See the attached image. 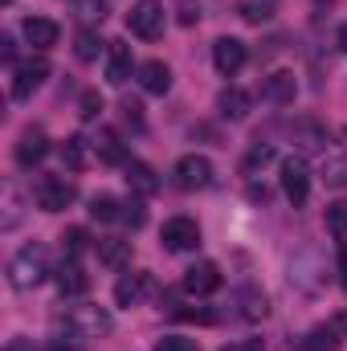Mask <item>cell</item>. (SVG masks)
I'll return each mask as SVG.
<instances>
[{
  "instance_id": "cell-1",
  "label": "cell",
  "mask_w": 347,
  "mask_h": 351,
  "mask_svg": "<svg viewBox=\"0 0 347 351\" xmlns=\"http://www.w3.org/2000/svg\"><path fill=\"white\" fill-rule=\"evenodd\" d=\"M45 278H49V254H45V245H25V250L12 254V262H8V282H12L16 290H33V286H41Z\"/></svg>"
},
{
  "instance_id": "cell-2",
  "label": "cell",
  "mask_w": 347,
  "mask_h": 351,
  "mask_svg": "<svg viewBox=\"0 0 347 351\" xmlns=\"http://www.w3.org/2000/svg\"><path fill=\"white\" fill-rule=\"evenodd\" d=\"M58 327H66V335H70V339H98V335H106V331H110V315H106L102 306L82 302V306H70V311H66V319H62Z\"/></svg>"
},
{
  "instance_id": "cell-3",
  "label": "cell",
  "mask_w": 347,
  "mask_h": 351,
  "mask_svg": "<svg viewBox=\"0 0 347 351\" xmlns=\"http://www.w3.org/2000/svg\"><path fill=\"white\" fill-rule=\"evenodd\" d=\"M290 282H294L298 290H307V294H315V290L327 282V262H323V254H319L315 245H302V250L290 258Z\"/></svg>"
},
{
  "instance_id": "cell-4",
  "label": "cell",
  "mask_w": 347,
  "mask_h": 351,
  "mask_svg": "<svg viewBox=\"0 0 347 351\" xmlns=\"http://www.w3.org/2000/svg\"><path fill=\"white\" fill-rule=\"evenodd\" d=\"M33 196H37V208L62 213V208H70V204L78 200V188H74V180H66V176H41L37 188H33Z\"/></svg>"
},
{
  "instance_id": "cell-5",
  "label": "cell",
  "mask_w": 347,
  "mask_h": 351,
  "mask_svg": "<svg viewBox=\"0 0 347 351\" xmlns=\"http://www.w3.org/2000/svg\"><path fill=\"white\" fill-rule=\"evenodd\" d=\"M127 25H131V33H135V37L156 41V37L164 33V25H168V12H164V4H160V0H139V4L131 8Z\"/></svg>"
},
{
  "instance_id": "cell-6",
  "label": "cell",
  "mask_w": 347,
  "mask_h": 351,
  "mask_svg": "<svg viewBox=\"0 0 347 351\" xmlns=\"http://www.w3.org/2000/svg\"><path fill=\"white\" fill-rule=\"evenodd\" d=\"M160 241H164V250H172V254H188V250L200 245V229H196L192 217H172V221H164Z\"/></svg>"
},
{
  "instance_id": "cell-7",
  "label": "cell",
  "mask_w": 347,
  "mask_h": 351,
  "mask_svg": "<svg viewBox=\"0 0 347 351\" xmlns=\"http://www.w3.org/2000/svg\"><path fill=\"white\" fill-rule=\"evenodd\" d=\"M172 176L184 192H200V188L213 184V164H208L204 156H184V160H176Z\"/></svg>"
},
{
  "instance_id": "cell-8",
  "label": "cell",
  "mask_w": 347,
  "mask_h": 351,
  "mask_svg": "<svg viewBox=\"0 0 347 351\" xmlns=\"http://www.w3.org/2000/svg\"><path fill=\"white\" fill-rule=\"evenodd\" d=\"M290 139H294V147H298L302 156H323V152H327V143H331L327 127H323V123H315V119H294Z\"/></svg>"
},
{
  "instance_id": "cell-9",
  "label": "cell",
  "mask_w": 347,
  "mask_h": 351,
  "mask_svg": "<svg viewBox=\"0 0 347 351\" xmlns=\"http://www.w3.org/2000/svg\"><path fill=\"white\" fill-rule=\"evenodd\" d=\"M184 294H192V298H204V294H213V290H221V265L217 262H196L184 269Z\"/></svg>"
},
{
  "instance_id": "cell-10",
  "label": "cell",
  "mask_w": 347,
  "mask_h": 351,
  "mask_svg": "<svg viewBox=\"0 0 347 351\" xmlns=\"http://www.w3.org/2000/svg\"><path fill=\"white\" fill-rule=\"evenodd\" d=\"M282 192H286V200L298 208V204H307V196H311V172H307V164L302 160H282Z\"/></svg>"
},
{
  "instance_id": "cell-11",
  "label": "cell",
  "mask_w": 347,
  "mask_h": 351,
  "mask_svg": "<svg viewBox=\"0 0 347 351\" xmlns=\"http://www.w3.org/2000/svg\"><path fill=\"white\" fill-rule=\"evenodd\" d=\"M246 58H250L246 41H237V37H217V41H213V66H217L225 78H233V74L246 66Z\"/></svg>"
},
{
  "instance_id": "cell-12",
  "label": "cell",
  "mask_w": 347,
  "mask_h": 351,
  "mask_svg": "<svg viewBox=\"0 0 347 351\" xmlns=\"http://www.w3.org/2000/svg\"><path fill=\"white\" fill-rule=\"evenodd\" d=\"M45 78H49V62H45V58H29V62H21L16 74H12V98L25 102L33 90L45 82Z\"/></svg>"
},
{
  "instance_id": "cell-13",
  "label": "cell",
  "mask_w": 347,
  "mask_h": 351,
  "mask_svg": "<svg viewBox=\"0 0 347 351\" xmlns=\"http://www.w3.org/2000/svg\"><path fill=\"white\" fill-rule=\"evenodd\" d=\"M45 156H49V139H45V131H41V127H25L21 139H16V164H21V168H37Z\"/></svg>"
},
{
  "instance_id": "cell-14",
  "label": "cell",
  "mask_w": 347,
  "mask_h": 351,
  "mask_svg": "<svg viewBox=\"0 0 347 351\" xmlns=\"http://www.w3.org/2000/svg\"><path fill=\"white\" fill-rule=\"evenodd\" d=\"M294 94H298V82H294V74H290V70H274V74H265V78H261V98H265V102H274V106H290V102H294Z\"/></svg>"
},
{
  "instance_id": "cell-15",
  "label": "cell",
  "mask_w": 347,
  "mask_h": 351,
  "mask_svg": "<svg viewBox=\"0 0 347 351\" xmlns=\"http://www.w3.org/2000/svg\"><path fill=\"white\" fill-rule=\"evenodd\" d=\"M147 290H152V278H147L143 269H131V274H123V278L115 282V302H119V306H139V302L147 298Z\"/></svg>"
},
{
  "instance_id": "cell-16",
  "label": "cell",
  "mask_w": 347,
  "mask_h": 351,
  "mask_svg": "<svg viewBox=\"0 0 347 351\" xmlns=\"http://www.w3.org/2000/svg\"><path fill=\"white\" fill-rule=\"evenodd\" d=\"M53 282H58L62 298H78V294H86V290H90V274H86L78 262H74V258H66V262L58 265Z\"/></svg>"
},
{
  "instance_id": "cell-17",
  "label": "cell",
  "mask_w": 347,
  "mask_h": 351,
  "mask_svg": "<svg viewBox=\"0 0 347 351\" xmlns=\"http://www.w3.org/2000/svg\"><path fill=\"white\" fill-rule=\"evenodd\" d=\"M106 82L110 86H123L127 78H131V70H135V62H131V45L127 41H110L106 45Z\"/></svg>"
},
{
  "instance_id": "cell-18",
  "label": "cell",
  "mask_w": 347,
  "mask_h": 351,
  "mask_svg": "<svg viewBox=\"0 0 347 351\" xmlns=\"http://www.w3.org/2000/svg\"><path fill=\"white\" fill-rule=\"evenodd\" d=\"M250 106H254V98L241 86H229V90L217 94V110H221V119H229V123H241V119L250 114Z\"/></svg>"
},
{
  "instance_id": "cell-19",
  "label": "cell",
  "mask_w": 347,
  "mask_h": 351,
  "mask_svg": "<svg viewBox=\"0 0 347 351\" xmlns=\"http://www.w3.org/2000/svg\"><path fill=\"white\" fill-rule=\"evenodd\" d=\"M21 33H25V41L33 45V49H49V45H58V25L49 21V16H29L25 25H21Z\"/></svg>"
},
{
  "instance_id": "cell-20",
  "label": "cell",
  "mask_w": 347,
  "mask_h": 351,
  "mask_svg": "<svg viewBox=\"0 0 347 351\" xmlns=\"http://www.w3.org/2000/svg\"><path fill=\"white\" fill-rule=\"evenodd\" d=\"M233 306H237V319H246V323H258V319H265V311H270L265 294L254 290V286L237 290V294H233Z\"/></svg>"
},
{
  "instance_id": "cell-21",
  "label": "cell",
  "mask_w": 347,
  "mask_h": 351,
  "mask_svg": "<svg viewBox=\"0 0 347 351\" xmlns=\"http://www.w3.org/2000/svg\"><path fill=\"white\" fill-rule=\"evenodd\" d=\"M135 74H139V86L147 90V94H168L172 90V70L164 62H143Z\"/></svg>"
},
{
  "instance_id": "cell-22",
  "label": "cell",
  "mask_w": 347,
  "mask_h": 351,
  "mask_svg": "<svg viewBox=\"0 0 347 351\" xmlns=\"http://www.w3.org/2000/svg\"><path fill=\"white\" fill-rule=\"evenodd\" d=\"M123 168H127V184H131V192H139V196H156V192H160V176L152 172L147 164L127 160Z\"/></svg>"
},
{
  "instance_id": "cell-23",
  "label": "cell",
  "mask_w": 347,
  "mask_h": 351,
  "mask_svg": "<svg viewBox=\"0 0 347 351\" xmlns=\"http://www.w3.org/2000/svg\"><path fill=\"white\" fill-rule=\"evenodd\" d=\"M302 351H339V327L335 323H323V327H311L302 339H298Z\"/></svg>"
},
{
  "instance_id": "cell-24",
  "label": "cell",
  "mask_w": 347,
  "mask_h": 351,
  "mask_svg": "<svg viewBox=\"0 0 347 351\" xmlns=\"http://www.w3.org/2000/svg\"><path fill=\"white\" fill-rule=\"evenodd\" d=\"M94 156H98L102 164H127V147H123V143H119V135H115V131H106V127L94 135Z\"/></svg>"
},
{
  "instance_id": "cell-25",
  "label": "cell",
  "mask_w": 347,
  "mask_h": 351,
  "mask_svg": "<svg viewBox=\"0 0 347 351\" xmlns=\"http://www.w3.org/2000/svg\"><path fill=\"white\" fill-rule=\"evenodd\" d=\"M90 147H94V143L82 139V135H70V139L62 143V160H66L70 172H82V168L90 164Z\"/></svg>"
},
{
  "instance_id": "cell-26",
  "label": "cell",
  "mask_w": 347,
  "mask_h": 351,
  "mask_svg": "<svg viewBox=\"0 0 347 351\" xmlns=\"http://www.w3.org/2000/svg\"><path fill=\"white\" fill-rule=\"evenodd\" d=\"M131 258V241H123V237H102L98 241V262L102 265H123Z\"/></svg>"
},
{
  "instance_id": "cell-27",
  "label": "cell",
  "mask_w": 347,
  "mask_h": 351,
  "mask_svg": "<svg viewBox=\"0 0 347 351\" xmlns=\"http://www.w3.org/2000/svg\"><path fill=\"white\" fill-rule=\"evenodd\" d=\"M90 217L115 225V221H123V200H115V196H94V200H90Z\"/></svg>"
},
{
  "instance_id": "cell-28",
  "label": "cell",
  "mask_w": 347,
  "mask_h": 351,
  "mask_svg": "<svg viewBox=\"0 0 347 351\" xmlns=\"http://www.w3.org/2000/svg\"><path fill=\"white\" fill-rule=\"evenodd\" d=\"M237 16L250 25H265L274 16V0H237Z\"/></svg>"
},
{
  "instance_id": "cell-29",
  "label": "cell",
  "mask_w": 347,
  "mask_h": 351,
  "mask_svg": "<svg viewBox=\"0 0 347 351\" xmlns=\"http://www.w3.org/2000/svg\"><path fill=\"white\" fill-rule=\"evenodd\" d=\"M274 156H278V152H274V143H254V147H250V156H246V164H241V172L254 180V172H258V168L274 164Z\"/></svg>"
},
{
  "instance_id": "cell-30",
  "label": "cell",
  "mask_w": 347,
  "mask_h": 351,
  "mask_svg": "<svg viewBox=\"0 0 347 351\" xmlns=\"http://www.w3.org/2000/svg\"><path fill=\"white\" fill-rule=\"evenodd\" d=\"M74 53H78V62H94V58L102 53V37H98L94 29H82L78 41H74Z\"/></svg>"
},
{
  "instance_id": "cell-31",
  "label": "cell",
  "mask_w": 347,
  "mask_h": 351,
  "mask_svg": "<svg viewBox=\"0 0 347 351\" xmlns=\"http://www.w3.org/2000/svg\"><path fill=\"white\" fill-rule=\"evenodd\" d=\"M327 229H331V237H335L339 245H347V200H339V204L327 208Z\"/></svg>"
},
{
  "instance_id": "cell-32",
  "label": "cell",
  "mask_w": 347,
  "mask_h": 351,
  "mask_svg": "<svg viewBox=\"0 0 347 351\" xmlns=\"http://www.w3.org/2000/svg\"><path fill=\"white\" fill-rule=\"evenodd\" d=\"M86 245H90V233H86V229H66V233H62V250H66V258L86 254Z\"/></svg>"
},
{
  "instance_id": "cell-33",
  "label": "cell",
  "mask_w": 347,
  "mask_h": 351,
  "mask_svg": "<svg viewBox=\"0 0 347 351\" xmlns=\"http://www.w3.org/2000/svg\"><path fill=\"white\" fill-rule=\"evenodd\" d=\"M106 8H110V0H78V16L86 25H102L106 21Z\"/></svg>"
},
{
  "instance_id": "cell-34",
  "label": "cell",
  "mask_w": 347,
  "mask_h": 351,
  "mask_svg": "<svg viewBox=\"0 0 347 351\" xmlns=\"http://www.w3.org/2000/svg\"><path fill=\"white\" fill-rule=\"evenodd\" d=\"M143 221H147V213H143V200H123V225L139 229Z\"/></svg>"
},
{
  "instance_id": "cell-35",
  "label": "cell",
  "mask_w": 347,
  "mask_h": 351,
  "mask_svg": "<svg viewBox=\"0 0 347 351\" xmlns=\"http://www.w3.org/2000/svg\"><path fill=\"white\" fill-rule=\"evenodd\" d=\"M156 351H200V348H196V339H188V335H164V339L156 343Z\"/></svg>"
},
{
  "instance_id": "cell-36",
  "label": "cell",
  "mask_w": 347,
  "mask_h": 351,
  "mask_svg": "<svg viewBox=\"0 0 347 351\" xmlns=\"http://www.w3.org/2000/svg\"><path fill=\"white\" fill-rule=\"evenodd\" d=\"M78 114H82V119H98V114H102V98H98V94H94V90H86V94H82V102H78Z\"/></svg>"
},
{
  "instance_id": "cell-37",
  "label": "cell",
  "mask_w": 347,
  "mask_h": 351,
  "mask_svg": "<svg viewBox=\"0 0 347 351\" xmlns=\"http://www.w3.org/2000/svg\"><path fill=\"white\" fill-rule=\"evenodd\" d=\"M327 184H335V188L347 184V156H335V160L327 164Z\"/></svg>"
},
{
  "instance_id": "cell-38",
  "label": "cell",
  "mask_w": 347,
  "mask_h": 351,
  "mask_svg": "<svg viewBox=\"0 0 347 351\" xmlns=\"http://www.w3.org/2000/svg\"><path fill=\"white\" fill-rule=\"evenodd\" d=\"M119 110H123V119H127L135 131H143V106H139L135 98H123V106H119Z\"/></svg>"
},
{
  "instance_id": "cell-39",
  "label": "cell",
  "mask_w": 347,
  "mask_h": 351,
  "mask_svg": "<svg viewBox=\"0 0 347 351\" xmlns=\"http://www.w3.org/2000/svg\"><path fill=\"white\" fill-rule=\"evenodd\" d=\"M0 58H4V62H8V66H12V62H16V41H12V37H8V33H4V37H0Z\"/></svg>"
},
{
  "instance_id": "cell-40",
  "label": "cell",
  "mask_w": 347,
  "mask_h": 351,
  "mask_svg": "<svg viewBox=\"0 0 347 351\" xmlns=\"http://www.w3.org/2000/svg\"><path fill=\"white\" fill-rule=\"evenodd\" d=\"M4 351H33V339H25V335H16V339H8Z\"/></svg>"
},
{
  "instance_id": "cell-41",
  "label": "cell",
  "mask_w": 347,
  "mask_h": 351,
  "mask_svg": "<svg viewBox=\"0 0 347 351\" xmlns=\"http://www.w3.org/2000/svg\"><path fill=\"white\" fill-rule=\"evenodd\" d=\"M221 351H261V339H241L233 348H221Z\"/></svg>"
},
{
  "instance_id": "cell-42",
  "label": "cell",
  "mask_w": 347,
  "mask_h": 351,
  "mask_svg": "<svg viewBox=\"0 0 347 351\" xmlns=\"http://www.w3.org/2000/svg\"><path fill=\"white\" fill-rule=\"evenodd\" d=\"M339 282H344V290H347V245H344V254H339Z\"/></svg>"
},
{
  "instance_id": "cell-43",
  "label": "cell",
  "mask_w": 347,
  "mask_h": 351,
  "mask_svg": "<svg viewBox=\"0 0 347 351\" xmlns=\"http://www.w3.org/2000/svg\"><path fill=\"white\" fill-rule=\"evenodd\" d=\"M339 49L347 53V25H339Z\"/></svg>"
},
{
  "instance_id": "cell-44",
  "label": "cell",
  "mask_w": 347,
  "mask_h": 351,
  "mask_svg": "<svg viewBox=\"0 0 347 351\" xmlns=\"http://www.w3.org/2000/svg\"><path fill=\"white\" fill-rule=\"evenodd\" d=\"M335 327H339V335H347V315H339V319H335Z\"/></svg>"
},
{
  "instance_id": "cell-45",
  "label": "cell",
  "mask_w": 347,
  "mask_h": 351,
  "mask_svg": "<svg viewBox=\"0 0 347 351\" xmlns=\"http://www.w3.org/2000/svg\"><path fill=\"white\" fill-rule=\"evenodd\" d=\"M4 4H12V0H4Z\"/></svg>"
}]
</instances>
